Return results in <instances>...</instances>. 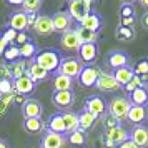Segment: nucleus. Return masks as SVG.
I'll use <instances>...</instances> for the list:
<instances>
[{"label":"nucleus","mask_w":148,"mask_h":148,"mask_svg":"<svg viewBox=\"0 0 148 148\" xmlns=\"http://www.w3.org/2000/svg\"><path fill=\"white\" fill-rule=\"evenodd\" d=\"M130 108H132V101L130 98H125V97H113L110 103H108V113L110 116H113L116 118L118 121L125 120L128 116V112H130Z\"/></svg>","instance_id":"obj_1"},{"label":"nucleus","mask_w":148,"mask_h":148,"mask_svg":"<svg viewBox=\"0 0 148 148\" xmlns=\"http://www.w3.org/2000/svg\"><path fill=\"white\" fill-rule=\"evenodd\" d=\"M34 62L38 63L40 67H43L47 72H55V70H58V67H60L62 57L57 50H42L34 58Z\"/></svg>","instance_id":"obj_2"},{"label":"nucleus","mask_w":148,"mask_h":148,"mask_svg":"<svg viewBox=\"0 0 148 148\" xmlns=\"http://www.w3.org/2000/svg\"><path fill=\"white\" fill-rule=\"evenodd\" d=\"M85 68V65L80 62V58H75V57H67V58H62V63L57 73L60 75H65L68 78H78L82 73V70Z\"/></svg>","instance_id":"obj_3"},{"label":"nucleus","mask_w":148,"mask_h":148,"mask_svg":"<svg viewBox=\"0 0 148 148\" xmlns=\"http://www.w3.org/2000/svg\"><path fill=\"white\" fill-rule=\"evenodd\" d=\"M67 12L73 20L80 23L88 14H92V2L90 0H72V2H68Z\"/></svg>","instance_id":"obj_4"},{"label":"nucleus","mask_w":148,"mask_h":148,"mask_svg":"<svg viewBox=\"0 0 148 148\" xmlns=\"http://www.w3.org/2000/svg\"><path fill=\"white\" fill-rule=\"evenodd\" d=\"M103 140L107 143V147H120L121 143H125L127 140H130V133H128L125 128L116 127V128H110V130H105L103 133Z\"/></svg>","instance_id":"obj_5"},{"label":"nucleus","mask_w":148,"mask_h":148,"mask_svg":"<svg viewBox=\"0 0 148 148\" xmlns=\"http://www.w3.org/2000/svg\"><path fill=\"white\" fill-rule=\"evenodd\" d=\"M67 135L62 133H53L48 130L47 133L42 136L40 140V148H65L67 147Z\"/></svg>","instance_id":"obj_6"},{"label":"nucleus","mask_w":148,"mask_h":148,"mask_svg":"<svg viewBox=\"0 0 148 148\" xmlns=\"http://www.w3.org/2000/svg\"><path fill=\"white\" fill-rule=\"evenodd\" d=\"M60 45L63 50L67 52H78L82 47V42L78 38V34H77V28H72L60 37Z\"/></svg>","instance_id":"obj_7"},{"label":"nucleus","mask_w":148,"mask_h":148,"mask_svg":"<svg viewBox=\"0 0 148 148\" xmlns=\"http://www.w3.org/2000/svg\"><path fill=\"white\" fill-rule=\"evenodd\" d=\"M8 28H12L15 32H27L28 30V15L23 10H15L12 12L8 18Z\"/></svg>","instance_id":"obj_8"},{"label":"nucleus","mask_w":148,"mask_h":148,"mask_svg":"<svg viewBox=\"0 0 148 148\" xmlns=\"http://www.w3.org/2000/svg\"><path fill=\"white\" fill-rule=\"evenodd\" d=\"M52 20H53V30L55 32H58V34H65V32H68V30H72V17H70V14L68 12H65V10H58L57 14L52 17Z\"/></svg>","instance_id":"obj_9"},{"label":"nucleus","mask_w":148,"mask_h":148,"mask_svg":"<svg viewBox=\"0 0 148 148\" xmlns=\"http://www.w3.org/2000/svg\"><path fill=\"white\" fill-rule=\"evenodd\" d=\"M100 70L97 67H92V65H85V68L82 70L80 77H78V82H80L82 87L85 88H90V87H95L97 82H98V77H100Z\"/></svg>","instance_id":"obj_10"},{"label":"nucleus","mask_w":148,"mask_h":148,"mask_svg":"<svg viewBox=\"0 0 148 148\" xmlns=\"http://www.w3.org/2000/svg\"><path fill=\"white\" fill-rule=\"evenodd\" d=\"M85 110L90 112V113L93 115V116H101V115H105V110H107V103L105 100L98 97V95H92V97H88L87 101H85Z\"/></svg>","instance_id":"obj_11"},{"label":"nucleus","mask_w":148,"mask_h":148,"mask_svg":"<svg viewBox=\"0 0 148 148\" xmlns=\"http://www.w3.org/2000/svg\"><path fill=\"white\" fill-rule=\"evenodd\" d=\"M95 87L98 88L100 92H118L121 88V85L115 80L113 73H105V72H101Z\"/></svg>","instance_id":"obj_12"},{"label":"nucleus","mask_w":148,"mask_h":148,"mask_svg":"<svg viewBox=\"0 0 148 148\" xmlns=\"http://www.w3.org/2000/svg\"><path fill=\"white\" fill-rule=\"evenodd\" d=\"M32 30L37 35H40V37H47V35L53 34L55 30H53V20H52V17H48V15H38Z\"/></svg>","instance_id":"obj_13"},{"label":"nucleus","mask_w":148,"mask_h":148,"mask_svg":"<svg viewBox=\"0 0 148 148\" xmlns=\"http://www.w3.org/2000/svg\"><path fill=\"white\" fill-rule=\"evenodd\" d=\"M43 113V107L38 100L35 98H28L23 105H22V115L23 118H42Z\"/></svg>","instance_id":"obj_14"},{"label":"nucleus","mask_w":148,"mask_h":148,"mask_svg":"<svg viewBox=\"0 0 148 148\" xmlns=\"http://www.w3.org/2000/svg\"><path fill=\"white\" fill-rule=\"evenodd\" d=\"M97 55H98V47H97V43H83L78 50V58H80L82 63H93L95 58H97Z\"/></svg>","instance_id":"obj_15"},{"label":"nucleus","mask_w":148,"mask_h":148,"mask_svg":"<svg viewBox=\"0 0 148 148\" xmlns=\"http://www.w3.org/2000/svg\"><path fill=\"white\" fill-rule=\"evenodd\" d=\"M48 73L43 67H40L38 63H35L34 60L28 62V68H27V75L34 80V83H40V82H45L48 78Z\"/></svg>","instance_id":"obj_16"},{"label":"nucleus","mask_w":148,"mask_h":148,"mask_svg":"<svg viewBox=\"0 0 148 148\" xmlns=\"http://www.w3.org/2000/svg\"><path fill=\"white\" fill-rule=\"evenodd\" d=\"M130 140L136 143L140 148H147L148 147V128L136 125V127L130 132Z\"/></svg>","instance_id":"obj_17"},{"label":"nucleus","mask_w":148,"mask_h":148,"mask_svg":"<svg viewBox=\"0 0 148 148\" xmlns=\"http://www.w3.org/2000/svg\"><path fill=\"white\" fill-rule=\"evenodd\" d=\"M14 87H15V92H17V93L27 97V95H30L35 90V83L28 75H23V77H20V78L14 80Z\"/></svg>","instance_id":"obj_18"},{"label":"nucleus","mask_w":148,"mask_h":148,"mask_svg":"<svg viewBox=\"0 0 148 148\" xmlns=\"http://www.w3.org/2000/svg\"><path fill=\"white\" fill-rule=\"evenodd\" d=\"M52 101H53L55 107H58V108H68L73 105L75 97L72 92H53Z\"/></svg>","instance_id":"obj_19"},{"label":"nucleus","mask_w":148,"mask_h":148,"mask_svg":"<svg viewBox=\"0 0 148 148\" xmlns=\"http://www.w3.org/2000/svg\"><path fill=\"white\" fill-rule=\"evenodd\" d=\"M128 55L125 52H121V50H116V52H112L110 57H108V65L113 68V70H118L121 67H128Z\"/></svg>","instance_id":"obj_20"},{"label":"nucleus","mask_w":148,"mask_h":148,"mask_svg":"<svg viewBox=\"0 0 148 148\" xmlns=\"http://www.w3.org/2000/svg\"><path fill=\"white\" fill-rule=\"evenodd\" d=\"M52 87H53V92H72L73 80L65 77V75L57 73L52 80Z\"/></svg>","instance_id":"obj_21"},{"label":"nucleus","mask_w":148,"mask_h":148,"mask_svg":"<svg viewBox=\"0 0 148 148\" xmlns=\"http://www.w3.org/2000/svg\"><path fill=\"white\" fill-rule=\"evenodd\" d=\"M113 77H115V80L121 85V88H123V87H127L128 83L133 80L135 70L132 67H121V68H118V70H115L113 72Z\"/></svg>","instance_id":"obj_22"},{"label":"nucleus","mask_w":148,"mask_h":148,"mask_svg":"<svg viewBox=\"0 0 148 148\" xmlns=\"http://www.w3.org/2000/svg\"><path fill=\"white\" fill-rule=\"evenodd\" d=\"M80 27H83V28H87V30H92V32H97V34H98V30L101 28V17L98 14L92 12V14H88L87 17L80 22Z\"/></svg>","instance_id":"obj_23"},{"label":"nucleus","mask_w":148,"mask_h":148,"mask_svg":"<svg viewBox=\"0 0 148 148\" xmlns=\"http://www.w3.org/2000/svg\"><path fill=\"white\" fill-rule=\"evenodd\" d=\"M48 130L53 132V133H67V128H65V121H63V115L62 113H55L50 116L48 120Z\"/></svg>","instance_id":"obj_24"},{"label":"nucleus","mask_w":148,"mask_h":148,"mask_svg":"<svg viewBox=\"0 0 148 148\" xmlns=\"http://www.w3.org/2000/svg\"><path fill=\"white\" fill-rule=\"evenodd\" d=\"M147 118V108L145 107H138V105H132L130 112H128L127 120L135 123V125H140L141 121Z\"/></svg>","instance_id":"obj_25"},{"label":"nucleus","mask_w":148,"mask_h":148,"mask_svg":"<svg viewBox=\"0 0 148 148\" xmlns=\"http://www.w3.org/2000/svg\"><path fill=\"white\" fill-rule=\"evenodd\" d=\"M130 101L132 105H138V107H145L148 103V90L147 87H141L130 93Z\"/></svg>","instance_id":"obj_26"},{"label":"nucleus","mask_w":148,"mask_h":148,"mask_svg":"<svg viewBox=\"0 0 148 148\" xmlns=\"http://www.w3.org/2000/svg\"><path fill=\"white\" fill-rule=\"evenodd\" d=\"M63 115V121H65V128L67 133H72L75 130H80V121H78V113L75 112H65Z\"/></svg>","instance_id":"obj_27"},{"label":"nucleus","mask_w":148,"mask_h":148,"mask_svg":"<svg viewBox=\"0 0 148 148\" xmlns=\"http://www.w3.org/2000/svg\"><path fill=\"white\" fill-rule=\"evenodd\" d=\"M78 121H80V130L87 132V130H90V128L95 125V121H97V116H93V115L90 113V112H87V110L83 108L80 113H78Z\"/></svg>","instance_id":"obj_28"},{"label":"nucleus","mask_w":148,"mask_h":148,"mask_svg":"<svg viewBox=\"0 0 148 148\" xmlns=\"http://www.w3.org/2000/svg\"><path fill=\"white\" fill-rule=\"evenodd\" d=\"M77 34H78V38H80L82 45L83 43H97V40H98V34L97 32L87 30V28H83V27L77 28Z\"/></svg>","instance_id":"obj_29"},{"label":"nucleus","mask_w":148,"mask_h":148,"mask_svg":"<svg viewBox=\"0 0 148 148\" xmlns=\"http://www.w3.org/2000/svg\"><path fill=\"white\" fill-rule=\"evenodd\" d=\"M67 140H68L70 145L82 147V145H85V141H87V133H85L83 130H75V132L67 135Z\"/></svg>","instance_id":"obj_30"},{"label":"nucleus","mask_w":148,"mask_h":148,"mask_svg":"<svg viewBox=\"0 0 148 148\" xmlns=\"http://www.w3.org/2000/svg\"><path fill=\"white\" fill-rule=\"evenodd\" d=\"M12 67V78L17 80L23 75H27V68H28V63L25 60H17L15 63H10Z\"/></svg>","instance_id":"obj_31"},{"label":"nucleus","mask_w":148,"mask_h":148,"mask_svg":"<svg viewBox=\"0 0 148 148\" xmlns=\"http://www.w3.org/2000/svg\"><path fill=\"white\" fill-rule=\"evenodd\" d=\"M20 55H22V60H34L35 57L38 55V52H37V45H35L34 42L25 43L23 47H20Z\"/></svg>","instance_id":"obj_32"},{"label":"nucleus","mask_w":148,"mask_h":148,"mask_svg":"<svg viewBox=\"0 0 148 148\" xmlns=\"http://www.w3.org/2000/svg\"><path fill=\"white\" fill-rule=\"evenodd\" d=\"M43 127L42 118H25L23 120V130L28 133H38Z\"/></svg>","instance_id":"obj_33"},{"label":"nucleus","mask_w":148,"mask_h":148,"mask_svg":"<svg viewBox=\"0 0 148 148\" xmlns=\"http://www.w3.org/2000/svg\"><path fill=\"white\" fill-rule=\"evenodd\" d=\"M115 37L118 40H123V42H128L135 38V30L132 27H123V25H118L116 32H115Z\"/></svg>","instance_id":"obj_34"},{"label":"nucleus","mask_w":148,"mask_h":148,"mask_svg":"<svg viewBox=\"0 0 148 148\" xmlns=\"http://www.w3.org/2000/svg\"><path fill=\"white\" fill-rule=\"evenodd\" d=\"M42 0H23L20 10H23L25 14H37L42 8Z\"/></svg>","instance_id":"obj_35"},{"label":"nucleus","mask_w":148,"mask_h":148,"mask_svg":"<svg viewBox=\"0 0 148 148\" xmlns=\"http://www.w3.org/2000/svg\"><path fill=\"white\" fill-rule=\"evenodd\" d=\"M135 75H138L141 77V80L147 83L148 80V58H141L140 62H136V65H135Z\"/></svg>","instance_id":"obj_36"},{"label":"nucleus","mask_w":148,"mask_h":148,"mask_svg":"<svg viewBox=\"0 0 148 148\" xmlns=\"http://www.w3.org/2000/svg\"><path fill=\"white\" fill-rule=\"evenodd\" d=\"M3 58L10 63H15L17 60H22V55H20V47H17V45H10V47L5 50V53H3Z\"/></svg>","instance_id":"obj_37"},{"label":"nucleus","mask_w":148,"mask_h":148,"mask_svg":"<svg viewBox=\"0 0 148 148\" xmlns=\"http://www.w3.org/2000/svg\"><path fill=\"white\" fill-rule=\"evenodd\" d=\"M15 93V92H14ZM14 93L10 95H3L2 98H0V116H3V115L7 113V110L12 107V103H14Z\"/></svg>","instance_id":"obj_38"},{"label":"nucleus","mask_w":148,"mask_h":148,"mask_svg":"<svg viewBox=\"0 0 148 148\" xmlns=\"http://www.w3.org/2000/svg\"><path fill=\"white\" fill-rule=\"evenodd\" d=\"M141 87H145V82L141 80V77H138V75H135L133 77V80L128 83L127 87H123L125 90H127L128 93H132V92H135V90H138V88H141Z\"/></svg>","instance_id":"obj_39"},{"label":"nucleus","mask_w":148,"mask_h":148,"mask_svg":"<svg viewBox=\"0 0 148 148\" xmlns=\"http://www.w3.org/2000/svg\"><path fill=\"white\" fill-rule=\"evenodd\" d=\"M15 92V87H14V80H3L0 82V93L2 97L3 95H10Z\"/></svg>","instance_id":"obj_40"},{"label":"nucleus","mask_w":148,"mask_h":148,"mask_svg":"<svg viewBox=\"0 0 148 148\" xmlns=\"http://www.w3.org/2000/svg\"><path fill=\"white\" fill-rule=\"evenodd\" d=\"M3 80H14L12 78V67L7 63H0V82Z\"/></svg>","instance_id":"obj_41"},{"label":"nucleus","mask_w":148,"mask_h":148,"mask_svg":"<svg viewBox=\"0 0 148 148\" xmlns=\"http://www.w3.org/2000/svg\"><path fill=\"white\" fill-rule=\"evenodd\" d=\"M120 17L121 18H130V17H135V8L132 3H123L120 7Z\"/></svg>","instance_id":"obj_42"},{"label":"nucleus","mask_w":148,"mask_h":148,"mask_svg":"<svg viewBox=\"0 0 148 148\" xmlns=\"http://www.w3.org/2000/svg\"><path fill=\"white\" fill-rule=\"evenodd\" d=\"M17 35H18V32H15V30H12V28H7V30L2 34V40H5L8 45H14Z\"/></svg>","instance_id":"obj_43"},{"label":"nucleus","mask_w":148,"mask_h":148,"mask_svg":"<svg viewBox=\"0 0 148 148\" xmlns=\"http://www.w3.org/2000/svg\"><path fill=\"white\" fill-rule=\"evenodd\" d=\"M28 42H32V40H30V37H28L25 32H20V34L17 35L14 45H17V47H23V45H25V43H28Z\"/></svg>","instance_id":"obj_44"},{"label":"nucleus","mask_w":148,"mask_h":148,"mask_svg":"<svg viewBox=\"0 0 148 148\" xmlns=\"http://www.w3.org/2000/svg\"><path fill=\"white\" fill-rule=\"evenodd\" d=\"M103 125H105V128H107V130H110V128H116V127H120V121L116 120V118H113V116H108V118H105Z\"/></svg>","instance_id":"obj_45"},{"label":"nucleus","mask_w":148,"mask_h":148,"mask_svg":"<svg viewBox=\"0 0 148 148\" xmlns=\"http://www.w3.org/2000/svg\"><path fill=\"white\" fill-rule=\"evenodd\" d=\"M27 100L28 98L25 97V95H20V93H17V92L14 93V103H17V105H23Z\"/></svg>","instance_id":"obj_46"},{"label":"nucleus","mask_w":148,"mask_h":148,"mask_svg":"<svg viewBox=\"0 0 148 148\" xmlns=\"http://www.w3.org/2000/svg\"><path fill=\"white\" fill-rule=\"evenodd\" d=\"M135 23V17H130V18H121L120 25H123V27H132Z\"/></svg>","instance_id":"obj_47"},{"label":"nucleus","mask_w":148,"mask_h":148,"mask_svg":"<svg viewBox=\"0 0 148 148\" xmlns=\"http://www.w3.org/2000/svg\"><path fill=\"white\" fill-rule=\"evenodd\" d=\"M116 148H140V147H138L136 143H133L132 140H127L125 143H121L120 147H116Z\"/></svg>","instance_id":"obj_48"},{"label":"nucleus","mask_w":148,"mask_h":148,"mask_svg":"<svg viewBox=\"0 0 148 148\" xmlns=\"http://www.w3.org/2000/svg\"><path fill=\"white\" fill-rule=\"evenodd\" d=\"M140 22H141V27L143 28H148V12H145V14L141 15Z\"/></svg>","instance_id":"obj_49"},{"label":"nucleus","mask_w":148,"mask_h":148,"mask_svg":"<svg viewBox=\"0 0 148 148\" xmlns=\"http://www.w3.org/2000/svg\"><path fill=\"white\" fill-rule=\"evenodd\" d=\"M0 148H10V143L5 138H0Z\"/></svg>","instance_id":"obj_50"},{"label":"nucleus","mask_w":148,"mask_h":148,"mask_svg":"<svg viewBox=\"0 0 148 148\" xmlns=\"http://www.w3.org/2000/svg\"><path fill=\"white\" fill-rule=\"evenodd\" d=\"M140 3H141V5H143L145 8H148V0H141Z\"/></svg>","instance_id":"obj_51"},{"label":"nucleus","mask_w":148,"mask_h":148,"mask_svg":"<svg viewBox=\"0 0 148 148\" xmlns=\"http://www.w3.org/2000/svg\"><path fill=\"white\" fill-rule=\"evenodd\" d=\"M0 98H2V93H0Z\"/></svg>","instance_id":"obj_52"},{"label":"nucleus","mask_w":148,"mask_h":148,"mask_svg":"<svg viewBox=\"0 0 148 148\" xmlns=\"http://www.w3.org/2000/svg\"><path fill=\"white\" fill-rule=\"evenodd\" d=\"M0 38H2V35H0Z\"/></svg>","instance_id":"obj_53"}]
</instances>
